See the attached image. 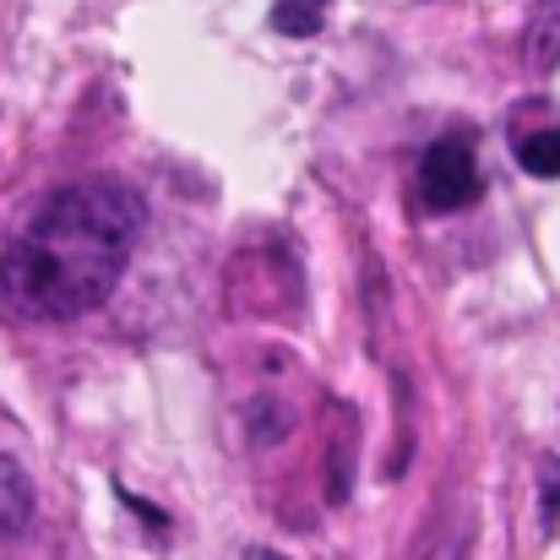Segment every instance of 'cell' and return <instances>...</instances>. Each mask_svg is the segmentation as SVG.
Returning <instances> with one entry per match:
<instances>
[{"label": "cell", "mask_w": 560, "mask_h": 560, "mask_svg": "<svg viewBox=\"0 0 560 560\" xmlns=\"http://www.w3.org/2000/svg\"><path fill=\"white\" fill-rule=\"evenodd\" d=\"M142 234V196L120 180H77L0 245V305L22 322H77L98 311Z\"/></svg>", "instance_id": "obj_1"}, {"label": "cell", "mask_w": 560, "mask_h": 560, "mask_svg": "<svg viewBox=\"0 0 560 560\" xmlns=\"http://www.w3.org/2000/svg\"><path fill=\"white\" fill-rule=\"evenodd\" d=\"M413 196L424 212L446 218V212H463L485 196V175H479V153L468 137H441L424 148L419 170H413Z\"/></svg>", "instance_id": "obj_2"}, {"label": "cell", "mask_w": 560, "mask_h": 560, "mask_svg": "<svg viewBox=\"0 0 560 560\" xmlns=\"http://www.w3.org/2000/svg\"><path fill=\"white\" fill-rule=\"evenodd\" d=\"M523 60L534 77H550L560 66V0H539L523 33Z\"/></svg>", "instance_id": "obj_3"}, {"label": "cell", "mask_w": 560, "mask_h": 560, "mask_svg": "<svg viewBox=\"0 0 560 560\" xmlns=\"http://www.w3.org/2000/svg\"><path fill=\"white\" fill-rule=\"evenodd\" d=\"M27 517H33V485L11 457H0V539L22 534Z\"/></svg>", "instance_id": "obj_4"}, {"label": "cell", "mask_w": 560, "mask_h": 560, "mask_svg": "<svg viewBox=\"0 0 560 560\" xmlns=\"http://www.w3.org/2000/svg\"><path fill=\"white\" fill-rule=\"evenodd\" d=\"M517 164H523L534 180H560V120L517 137Z\"/></svg>", "instance_id": "obj_5"}, {"label": "cell", "mask_w": 560, "mask_h": 560, "mask_svg": "<svg viewBox=\"0 0 560 560\" xmlns=\"http://www.w3.org/2000/svg\"><path fill=\"white\" fill-rule=\"evenodd\" d=\"M332 0H272V27L283 38H316L327 27Z\"/></svg>", "instance_id": "obj_6"}, {"label": "cell", "mask_w": 560, "mask_h": 560, "mask_svg": "<svg viewBox=\"0 0 560 560\" xmlns=\"http://www.w3.org/2000/svg\"><path fill=\"white\" fill-rule=\"evenodd\" d=\"M468 556V539H463V528H452V534H441L430 550H424V560H463Z\"/></svg>", "instance_id": "obj_7"}, {"label": "cell", "mask_w": 560, "mask_h": 560, "mask_svg": "<svg viewBox=\"0 0 560 560\" xmlns=\"http://www.w3.org/2000/svg\"><path fill=\"white\" fill-rule=\"evenodd\" d=\"M245 560H289V556H278V550H245Z\"/></svg>", "instance_id": "obj_8"}]
</instances>
